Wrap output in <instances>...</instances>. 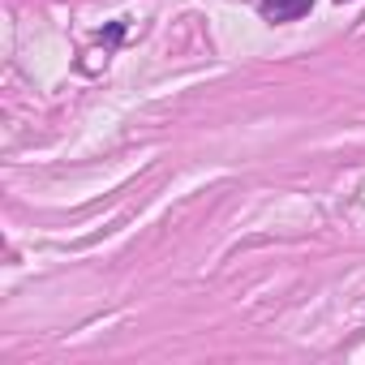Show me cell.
<instances>
[{
    "label": "cell",
    "instance_id": "obj_1",
    "mask_svg": "<svg viewBox=\"0 0 365 365\" xmlns=\"http://www.w3.org/2000/svg\"><path fill=\"white\" fill-rule=\"evenodd\" d=\"M309 9H314V0H262V5H258L262 22H271V26L297 22V18H305Z\"/></svg>",
    "mask_w": 365,
    "mask_h": 365
}]
</instances>
